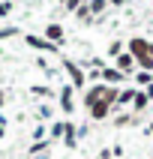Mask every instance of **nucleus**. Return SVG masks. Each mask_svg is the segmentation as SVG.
Masks as SVG:
<instances>
[{
  "label": "nucleus",
  "mask_w": 153,
  "mask_h": 159,
  "mask_svg": "<svg viewBox=\"0 0 153 159\" xmlns=\"http://www.w3.org/2000/svg\"><path fill=\"white\" fill-rule=\"evenodd\" d=\"M129 51H132L135 57H144V54H150V45L144 42V39H132V42H129Z\"/></svg>",
  "instance_id": "1"
},
{
  "label": "nucleus",
  "mask_w": 153,
  "mask_h": 159,
  "mask_svg": "<svg viewBox=\"0 0 153 159\" xmlns=\"http://www.w3.org/2000/svg\"><path fill=\"white\" fill-rule=\"evenodd\" d=\"M27 45H33V48H42V51H57V45L45 42V39H39V36H27Z\"/></svg>",
  "instance_id": "2"
},
{
  "label": "nucleus",
  "mask_w": 153,
  "mask_h": 159,
  "mask_svg": "<svg viewBox=\"0 0 153 159\" xmlns=\"http://www.w3.org/2000/svg\"><path fill=\"white\" fill-rule=\"evenodd\" d=\"M45 36L54 39V42H60V39H63V27L60 24H48V27H45Z\"/></svg>",
  "instance_id": "3"
},
{
  "label": "nucleus",
  "mask_w": 153,
  "mask_h": 159,
  "mask_svg": "<svg viewBox=\"0 0 153 159\" xmlns=\"http://www.w3.org/2000/svg\"><path fill=\"white\" fill-rule=\"evenodd\" d=\"M66 69H69L72 81H75V87H81V84H84V75H81V69L75 66V63H69V60H66Z\"/></svg>",
  "instance_id": "4"
},
{
  "label": "nucleus",
  "mask_w": 153,
  "mask_h": 159,
  "mask_svg": "<svg viewBox=\"0 0 153 159\" xmlns=\"http://www.w3.org/2000/svg\"><path fill=\"white\" fill-rule=\"evenodd\" d=\"M90 108H93V117H105V114H108V102H105V99H99V102H93Z\"/></svg>",
  "instance_id": "5"
},
{
  "label": "nucleus",
  "mask_w": 153,
  "mask_h": 159,
  "mask_svg": "<svg viewBox=\"0 0 153 159\" xmlns=\"http://www.w3.org/2000/svg\"><path fill=\"white\" fill-rule=\"evenodd\" d=\"M147 99H150V93H135V108H144Z\"/></svg>",
  "instance_id": "6"
},
{
  "label": "nucleus",
  "mask_w": 153,
  "mask_h": 159,
  "mask_svg": "<svg viewBox=\"0 0 153 159\" xmlns=\"http://www.w3.org/2000/svg\"><path fill=\"white\" fill-rule=\"evenodd\" d=\"M102 78H105V81H120L123 75H120V72H114V69H105V72H102Z\"/></svg>",
  "instance_id": "7"
},
{
  "label": "nucleus",
  "mask_w": 153,
  "mask_h": 159,
  "mask_svg": "<svg viewBox=\"0 0 153 159\" xmlns=\"http://www.w3.org/2000/svg\"><path fill=\"white\" fill-rule=\"evenodd\" d=\"M138 63H141L144 69H150V66H153V57H150V54H144V57H138Z\"/></svg>",
  "instance_id": "8"
},
{
  "label": "nucleus",
  "mask_w": 153,
  "mask_h": 159,
  "mask_svg": "<svg viewBox=\"0 0 153 159\" xmlns=\"http://www.w3.org/2000/svg\"><path fill=\"white\" fill-rule=\"evenodd\" d=\"M120 66L129 69V66H132V57H129V54H120Z\"/></svg>",
  "instance_id": "9"
},
{
  "label": "nucleus",
  "mask_w": 153,
  "mask_h": 159,
  "mask_svg": "<svg viewBox=\"0 0 153 159\" xmlns=\"http://www.w3.org/2000/svg\"><path fill=\"white\" fill-rule=\"evenodd\" d=\"M9 9H12V6H9V3H0V15H6Z\"/></svg>",
  "instance_id": "10"
},
{
  "label": "nucleus",
  "mask_w": 153,
  "mask_h": 159,
  "mask_svg": "<svg viewBox=\"0 0 153 159\" xmlns=\"http://www.w3.org/2000/svg\"><path fill=\"white\" fill-rule=\"evenodd\" d=\"M78 3H81V0H66V6H69V9H75Z\"/></svg>",
  "instance_id": "11"
},
{
  "label": "nucleus",
  "mask_w": 153,
  "mask_h": 159,
  "mask_svg": "<svg viewBox=\"0 0 153 159\" xmlns=\"http://www.w3.org/2000/svg\"><path fill=\"white\" fill-rule=\"evenodd\" d=\"M108 3H120V0H108Z\"/></svg>",
  "instance_id": "12"
}]
</instances>
